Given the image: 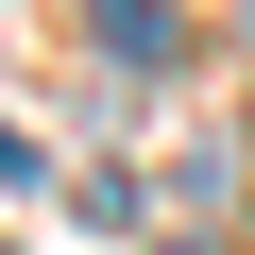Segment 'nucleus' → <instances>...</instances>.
Segmentation results:
<instances>
[{
    "label": "nucleus",
    "mask_w": 255,
    "mask_h": 255,
    "mask_svg": "<svg viewBox=\"0 0 255 255\" xmlns=\"http://www.w3.org/2000/svg\"><path fill=\"white\" fill-rule=\"evenodd\" d=\"M85 34H102L119 68H170V0H85Z\"/></svg>",
    "instance_id": "f257e3e1"
},
{
    "label": "nucleus",
    "mask_w": 255,
    "mask_h": 255,
    "mask_svg": "<svg viewBox=\"0 0 255 255\" xmlns=\"http://www.w3.org/2000/svg\"><path fill=\"white\" fill-rule=\"evenodd\" d=\"M238 187H255L238 136H187V153H170V204H238Z\"/></svg>",
    "instance_id": "f03ea898"
},
{
    "label": "nucleus",
    "mask_w": 255,
    "mask_h": 255,
    "mask_svg": "<svg viewBox=\"0 0 255 255\" xmlns=\"http://www.w3.org/2000/svg\"><path fill=\"white\" fill-rule=\"evenodd\" d=\"M170 255H204V238H170Z\"/></svg>",
    "instance_id": "7ed1b4c3"
},
{
    "label": "nucleus",
    "mask_w": 255,
    "mask_h": 255,
    "mask_svg": "<svg viewBox=\"0 0 255 255\" xmlns=\"http://www.w3.org/2000/svg\"><path fill=\"white\" fill-rule=\"evenodd\" d=\"M238 34H255V17H238Z\"/></svg>",
    "instance_id": "20e7f679"
}]
</instances>
